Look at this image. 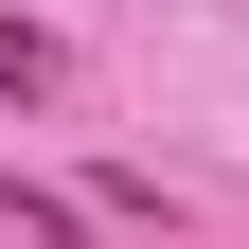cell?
I'll return each instance as SVG.
<instances>
[{"label":"cell","instance_id":"cell-1","mask_svg":"<svg viewBox=\"0 0 249 249\" xmlns=\"http://www.w3.org/2000/svg\"><path fill=\"white\" fill-rule=\"evenodd\" d=\"M0 231H18V249H89V231H107V213H89V196H53V178H18V160H0Z\"/></svg>","mask_w":249,"mask_h":249},{"label":"cell","instance_id":"cell-2","mask_svg":"<svg viewBox=\"0 0 249 249\" xmlns=\"http://www.w3.org/2000/svg\"><path fill=\"white\" fill-rule=\"evenodd\" d=\"M36 89H53V36H36V18H0V107H36Z\"/></svg>","mask_w":249,"mask_h":249}]
</instances>
